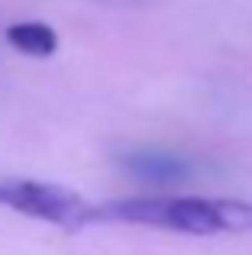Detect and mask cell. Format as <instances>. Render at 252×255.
Segmentation results:
<instances>
[{
    "label": "cell",
    "instance_id": "6da1fadb",
    "mask_svg": "<svg viewBox=\"0 0 252 255\" xmlns=\"http://www.w3.org/2000/svg\"><path fill=\"white\" fill-rule=\"evenodd\" d=\"M101 220H123L139 226H165V230L214 236L227 230H249L252 207L243 200H204V197H175V200H117L101 207Z\"/></svg>",
    "mask_w": 252,
    "mask_h": 255
},
{
    "label": "cell",
    "instance_id": "7a4b0ae2",
    "mask_svg": "<svg viewBox=\"0 0 252 255\" xmlns=\"http://www.w3.org/2000/svg\"><path fill=\"white\" fill-rule=\"evenodd\" d=\"M0 207H13V210L26 213V217L45 220L55 226H88L101 220V207L88 204L84 197H78L75 191L58 184H39V181H0Z\"/></svg>",
    "mask_w": 252,
    "mask_h": 255
},
{
    "label": "cell",
    "instance_id": "3957f363",
    "mask_svg": "<svg viewBox=\"0 0 252 255\" xmlns=\"http://www.w3.org/2000/svg\"><path fill=\"white\" fill-rule=\"evenodd\" d=\"M120 165L132 178L139 181H149V184H178V181L188 178L191 165L184 162L181 155L175 152H162V149H136V152H126L120 158Z\"/></svg>",
    "mask_w": 252,
    "mask_h": 255
},
{
    "label": "cell",
    "instance_id": "277c9868",
    "mask_svg": "<svg viewBox=\"0 0 252 255\" xmlns=\"http://www.w3.org/2000/svg\"><path fill=\"white\" fill-rule=\"evenodd\" d=\"M6 42L13 45L16 52L23 55H32V58H45L58 49V36L52 26L45 23H13L6 29Z\"/></svg>",
    "mask_w": 252,
    "mask_h": 255
}]
</instances>
